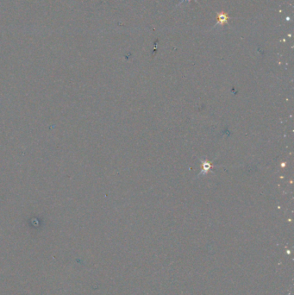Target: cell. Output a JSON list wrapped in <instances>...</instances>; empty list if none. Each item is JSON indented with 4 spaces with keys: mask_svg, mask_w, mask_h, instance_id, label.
<instances>
[{
    "mask_svg": "<svg viewBox=\"0 0 294 295\" xmlns=\"http://www.w3.org/2000/svg\"><path fill=\"white\" fill-rule=\"evenodd\" d=\"M228 17L227 14L225 13H221L217 16V24H226L228 22Z\"/></svg>",
    "mask_w": 294,
    "mask_h": 295,
    "instance_id": "6da1fadb",
    "label": "cell"
}]
</instances>
